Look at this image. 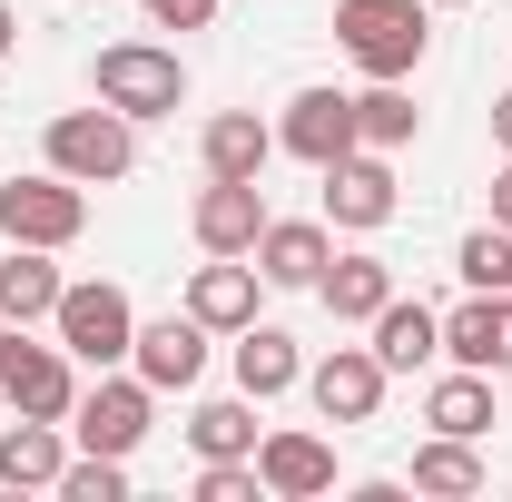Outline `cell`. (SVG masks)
Returning <instances> with one entry per match:
<instances>
[{
	"label": "cell",
	"mask_w": 512,
	"mask_h": 502,
	"mask_svg": "<svg viewBox=\"0 0 512 502\" xmlns=\"http://www.w3.org/2000/svg\"><path fill=\"white\" fill-rule=\"evenodd\" d=\"M335 40L365 79H414L434 20H424V0H335Z\"/></svg>",
	"instance_id": "6da1fadb"
},
{
	"label": "cell",
	"mask_w": 512,
	"mask_h": 502,
	"mask_svg": "<svg viewBox=\"0 0 512 502\" xmlns=\"http://www.w3.org/2000/svg\"><path fill=\"white\" fill-rule=\"evenodd\" d=\"M69 434H79V453H138V443L158 434V384L138 375V365H109V375L89 384V394H79V404H69Z\"/></svg>",
	"instance_id": "7a4b0ae2"
},
{
	"label": "cell",
	"mask_w": 512,
	"mask_h": 502,
	"mask_svg": "<svg viewBox=\"0 0 512 502\" xmlns=\"http://www.w3.org/2000/svg\"><path fill=\"white\" fill-rule=\"evenodd\" d=\"M50 325H60L69 365H128V345H138V306H128V286H109V276H89V286H60V306H50Z\"/></svg>",
	"instance_id": "3957f363"
},
{
	"label": "cell",
	"mask_w": 512,
	"mask_h": 502,
	"mask_svg": "<svg viewBox=\"0 0 512 502\" xmlns=\"http://www.w3.org/2000/svg\"><path fill=\"white\" fill-rule=\"evenodd\" d=\"M89 89H99L119 119H178V109H188V69H178V50H148V40L99 50Z\"/></svg>",
	"instance_id": "277c9868"
},
{
	"label": "cell",
	"mask_w": 512,
	"mask_h": 502,
	"mask_svg": "<svg viewBox=\"0 0 512 502\" xmlns=\"http://www.w3.org/2000/svg\"><path fill=\"white\" fill-rule=\"evenodd\" d=\"M128 128L138 119H119L109 99H99V109H60V119H50V168L79 178V188H109V178L138 168V138H128Z\"/></svg>",
	"instance_id": "5b68a950"
},
{
	"label": "cell",
	"mask_w": 512,
	"mask_h": 502,
	"mask_svg": "<svg viewBox=\"0 0 512 502\" xmlns=\"http://www.w3.org/2000/svg\"><path fill=\"white\" fill-rule=\"evenodd\" d=\"M79 227H89V188L60 178V168H40V178H10V188H0V237H10V247H50V256H60Z\"/></svg>",
	"instance_id": "8992f818"
},
{
	"label": "cell",
	"mask_w": 512,
	"mask_h": 502,
	"mask_svg": "<svg viewBox=\"0 0 512 502\" xmlns=\"http://www.w3.org/2000/svg\"><path fill=\"white\" fill-rule=\"evenodd\" d=\"M276 148H286V158H306V168L355 158V148H365V138H355V99H345V89H296V99H286V119H276Z\"/></svg>",
	"instance_id": "52a82bcc"
},
{
	"label": "cell",
	"mask_w": 512,
	"mask_h": 502,
	"mask_svg": "<svg viewBox=\"0 0 512 502\" xmlns=\"http://www.w3.org/2000/svg\"><path fill=\"white\" fill-rule=\"evenodd\" d=\"M188 227H197L207 256H256V237H266V188L256 178H207L197 207H188Z\"/></svg>",
	"instance_id": "ba28073f"
},
{
	"label": "cell",
	"mask_w": 512,
	"mask_h": 502,
	"mask_svg": "<svg viewBox=\"0 0 512 502\" xmlns=\"http://www.w3.org/2000/svg\"><path fill=\"white\" fill-rule=\"evenodd\" d=\"M316 178H325V227L375 237L384 217H394V168H384V148H355V158H335V168H316Z\"/></svg>",
	"instance_id": "9c48e42d"
},
{
	"label": "cell",
	"mask_w": 512,
	"mask_h": 502,
	"mask_svg": "<svg viewBox=\"0 0 512 502\" xmlns=\"http://www.w3.org/2000/svg\"><path fill=\"white\" fill-rule=\"evenodd\" d=\"M0 394H10V414H30V424H69V404H79L69 345H10V365H0Z\"/></svg>",
	"instance_id": "30bf717a"
},
{
	"label": "cell",
	"mask_w": 512,
	"mask_h": 502,
	"mask_svg": "<svg viewBox=\"0 0 512 502\" xmlns=\"http://www.w3.org/2000/svg\"><path fill=\"white\" fill-rule=\"evenodd\" d=\"M306 394H316L325 424H375V404H384V355H375V345H335L325 365H306Z\"/></svg>",
	"instance_id": "8fae6325"
},
{
	"label": "cell",
	"mask_w": 512,
	"mask_h": 502,
	"mask_svg": "<svg viewBox=\"0 0 512 502\" xmlns=\"http://www.w3.org/2000/svg\"><path fill=\"white\" fill-rule=\"evenodd\" d=\"M128 365L158 384V394H188L197 375H207V325H197L188 306L158 315V325H138V345H128Z\"/></svg>",
	"instance_id": "7c38bea8"
},
{
	"label": "cell",
	"mask_w": 512,
	"mask_h": 502,
	"mask_svg": "<svg viewBox=\"0 0 512 502\" xmlns=\"http://www.w3.org/2000/svg\"><path fill=\"white\" fill-rule=\"evenodd\" d=\"M256 483H266L276 502L335 493V443H325V434H266V443H256Z\"/></svg>",
	"instance_id": "4fadbf2b"
},
{
	"label": "cell",
	"mask_w": 512,
	"mask_h": 502,
	"mask_svg": "<svg viewBox=\"0 0 512 502\" xmlns=\"http://www.w3.org/2000/svg\"><path fill=\"white\" fill-rule=\"evenodd\" d=\"M335 237H325V217H266V237H256V276L266 286H316Z\"/></svg>",
	"instance_id": "5bb4252c"
},
{
	"label": "cell",
	"mask_w": 512,
	"mask_h": 502,
	"mask_svg": "<svg viewBox=\"0 0 512 502\" xmlns=\"http://www.w3.org/2000/svg\"><path fill=\"white\" fill-rule=\"evenodd\" d=\"M256 266H237V256H217V266H197L188 276V315L207 325V335H237V325H256Z\"/></svg>",
	"instance_id": "9a60e30c"
},
{
	"label": "cell",
	"mask_w": 512,
	"mask_h": 502,
	"mask_svg": "<svg viewBox=\"0 0 512 502\" xmlns=\"http://www.w3.org/2000/svg\"><path fill=\"white\" fill-rule=\"evenodd\" d=\"M316 296H325V315H335V325H375V306L384 296H394V266H384V256H325V276H316Z\"/></svg>",
	"instance_id": "2e32d148"
},
{
	"label": "cell",
	"mask_w": 512,
	"mask_h": 502,
	"mask_svg": "<svg viewBox=\"0 0 512 502\" xmlns=\"http://www.w3.org/2000/svg\"><path fill=\"white\" fill-rule=\"evenodd\" d=\"M286 384H306V355H296V335H286V325H237V394L276 404Z\"/></svg>",
	"instance_id": "e0dca14e"
},
{
	"label": "cell",
	"mask_w": 512,
	"mask_h": 502,
	"mask_svg": "<svg viewBox=\"0 0 512 502\" xmlns=\"http://www.w3.org/2000/svg\"><path fill=\"white\" fill-rule=\"evenodd\" d=\"M375 355H384V375L434 365V355H444V315H434V306H404V296H384V306H375Z\"/></svg>",
	"instance_id": "ac0fdd59"
},
{
	"label": "cell",
	"mask_w": 512,
	"mask_h": 502,
	"mask_svg": "<svg viewBox=\"0 0 512 502\" xmlns=\"http://www.w3.org/2000/svg\"><path fill=\"white\" fill-rule=\"evenodd\" d=\"M60 463H69V443H60V424H10L0 434V483L10 493H60Z\"/></svg>",
	"instance_id": "d6986e66"
},
{
	"label": "cell",
	"mask_w": 512,
	"mask_h": 502,
	"mask_svg": "<svg viewBox=\"0 0 512 502\" xmlns=\"http://www.w3.org/2000/svg\"><path fill=\"white\" fill-rule=\"evenodd\" d=\"M266 158H276V128L256 109H217L207 119V178H266Z\"/></svg>",
	"instance_id": "ffe728a7"
},
{
	"label": "cell",
	"mask_w": 512,
	"mask_h": 502,
	"mask_svg": "<svg viewBox=\"0 0 512 502\" xmlns=\"http://www.w3.org/2000/svg\"><path fill=\"white\" fill-rule=\"evenodd\" d=\"M60 266H50V247H10L0 256V315H10V325H40V315L60 306Z\"/></svg>",
	"instance_id": "44dd1931"
},
{
	"label": "cell",
	"mask_w": 512,
	"mask_h": 502,
	"mask_svg": "<svg viewBox=\"0 0 512 502\" xmlns=\"http://www.w3.org/2000/svg\"><path fill=\"white\" fill-rule=\"evenodd\" d=\"M424 424L434 434H463V443H483L493 434V375H473V365H453L434 394H424Z\"/></svg>",
	"instance_id": "7402d4cb"
},
{
	"label": "cell",
	"mask_w": 512,
	"mask_h": 502,
	"mask_svg": "<svg viewBox=\"0 0 512 502\" xmlns=\"http://www.w3.org/2000/svg\"><path fill=\"white\" fill-rule=\"evenodd\" d=\"M493 473H483V453L463 434H434V443H414V493H444V502H463V493H483Z\"/></svg>",
	"instance_id": "603a6c76"
},
{
	"label": "cell",
	"mask_w": 512,
	"mask_h": 502,
	"mask_svg": "<svg viewBox=\"0 0 512 502\" xmlns=\"http://www.w3.org/2000/svg\"><path fill=\"white\" fill-rule=\"evenodd\" d=\"M188 443H197V463H237V453H256V394H237V404H197L188 414Z\"/></svg>",
	"instance_id": "cb8c5ba5"
},
{
	"label": "cell",
	"mask_w": 512,
	"mask_h": 502,
	"mask_svg": "<svg viewBox=\"0 0 512 502\" xmlns=\"http://www.w3.org/2000/svg\"><path fill=\"white\" fill-rule=\"evenodd\" d=\"M414 119H424V109L404 99V79H375V89L355 99V138H365V148H404V138H414Z\"/></svg>",
	"instance_id": "d4e9b609"
},
{
	"label": "cell",
	"mask_w": 512,
	"mask_h": 502,
	"mask_svg": "<svg viewBox=\"0 0 512 502\" xmlns=\"http://www.w3.org/2000/svg\"><path fill=\"white\" fill-rule=\"evenodd\" d=\"M453 276L483 286V296H512V227H473V237L453 247Z\"/></svg>",
	"instance_id": "484cf974"
},
{
	"label": "cell",
	"mask_w": 512,
	"mask_h": 502,
	"mask_svg": "<svg viewBox=\"0 0 512 502\" xmlns=\"http://www.w3.org/2000/svg\"><path fill=\"white\" fill-rule=\"evenodd\" d=\"M444 355H453V365H473V375H493V296H483V286L444 315Z\"/></svg>",
	"instance_id": "4316f807"
},
{
	"label": "cell",
	"mask_w": 512,
	"mask_h": 502,
	"mask_svg": "<svg viewBox=\"0 0 512 502\" xmlns=\"http://www.w3.org/2000/svg\"><path fill=\"white\" fill-rule=\"evenodd\" d=\"M60 493L69 502H128V463L119 453H79V463H60Z\"/></svg>",
	"instance_id": "83f0119b"
},
{
	"label": "cell",
	"mask_w": 512,
	"mask_h": 502,
	"mask_svg": "<svg viewBox=\"0 0 512 502\" xmlns=\"http://www.w3.org/2000/svg\"><path fill=\"white\" fill-rule=\"evenodd\" d=\"M266 483H256V453H237V463H207L197 473V502H256Z\"/></svg>",
	"instance_id": "f1b7e54d"
},
{
	"label": "cell",
	"mask_w": 512,
	"mask_h": 502,
	"mask_svg": "<svg viewBox=\"0 0 512 502\" xmlns=\"http://www.w3.org/2000/svg\"><path fill=\"white\" fill-rule=\"evenodd\" d=\"M138 10H148L158 30H207V20H217V0H138Z\"/></svg>",
	"instance_id": "f546056e"
},
{
	"label": "cell",
	"mask_w": 512,
	"mask_h": 502,
	"mask_svg": "<svg viewBox=\"0 0 512 502\" xmlns=\"http://www.w3.org/2000/svg\"><path fill=\"white\" fill-rule=\"evenodd\" d=\"M493 375H512V296H493Z\"/></svg>",
	"instance_id": "4dcf8cb0"
},
{
	"label": "cell",
	"mask_w": 512,
	"mask_h": 502,
	"mask_svg": "<svg viewBox=\"0 0 512 502\" xmlns=\"http://www.w3.org/2000/svg\"><path fill=\"white\" fill-rule=\"evenodd\" d=\"M493 227H512V158H503V178H493Z\"/></svg>",
	"instance_id": "1f68e13d"
},
{
	"label": "cell",
	"mask_w": 512,
	"mask_h": 502,
	"mask_svg": "<svg viewBox=\"0 0 512 502\" xmlns=\"http://www.w3.org/2000/svg\"><path fill=\"white\" fill-rule=\"evenodd\" d=\"M493 138H503V158H512V89L493 99Z\"/></svg>",
	"instance_id": "d6a6232c"
},
{
	"label": "cell",
	"mask_w": 512,
	"mask_h": 502,
	"mask_svg": "<svg viewBox=\"0 0 512 502\" xmlns=\"http://www.w3.org/2000/svg\"><path fill=\"white\" fill-rule=\"evenodd\" d=\"M10 50H20V10L0 0V60H10Z\"/></svg>",
	"instance_id": "836d02e7"
},
{
	"label": "cell",
	"mask_w": 512,
	"mask_h": 502,
	"mask_svg": "<svg viewBox=\"0 0 512 502\" xmlns=\"http://www.w3.org/2000/svg\"><path fill=\"white\" fill-rule=\"evenodd\" d=\"M10 345H20V325H10V315H0V365H10Z\"/></svg>",
	"instance_id": "e575fe53"
},
{
	"label": "cell",
	"mask_w": 512,
	"mask_h": 502,
	"mask_svg": "<svg viewBox=\"0 0 512 502\" xmlns=\"http://www.w3.org/2000/svg\"><path fill=\"white\" fill-rule=\"evenodd\" d=\"M424 10H463V0H424Z\"/></svg>",
	"instance_id": "d590c367"
}]
</instances>
